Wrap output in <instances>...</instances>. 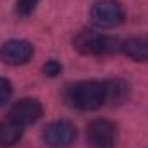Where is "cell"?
Instances as JSON below:
<instances>
[{"label":"cell","instance_id":"11","mask_svg":"<svg viewBox=\"0 0 148 148\" xmlns=\"http://www.w3.org/2000/svg\"><path fill=\"white\" fill-rule=\"evenodd\" d=\"M40 0H17V14L19 16H29L36 9Z\"/></svg>","mask_w":148,"mask_h":148},{"label":"cell","instance_id":"9","mask_svg":"<svg viewBox=\"0 0 148 148\" xmlns=\"http://www.w3.org/2000/svg\"><path fill=\"white\" fill-rule=\"evenodd\" d=\"M23 136V126L12 119L0 121V147H12Z\"/></svg>","mask_w":148,"mask_h":148},{"label":"cell","instance_id":"5","mask_svg":"<svg viewBox=\"0 0 148 148\" xmlns=\"http://www.w3.org/2000/svg\"><path fill=\"white\" fill-rule=\"evenodd\" d=\"M76 140V127L67 121H55L43 131V141L50 148H67Z\"/></svg>","mask_w":148,"mask_h":148},{"label":"cell","instance_id":"12","mask_svg":"<svg viewBox=\"0 0 148 148\" xmlns=\"http://www.w3.org/2000/svg\"><path fill=\"white\" fill-rule=\"evenodd\" d=\"M10 95H12V84L5 77H0V107L5 102H9Z\"/></svg>","mask_w":148,"mask_h":148},{"label":"cell","instance_id":"7","mask_svg":"<svg viewBox=\"0 0 148 148\" xmlns=\"http://www.w3.org/2000/svg\"><path fill=\"white\" fill-rule=\"evenodd\" d=\"M43 114L41 103L35 98H23L19 102H16L10 109V119L16 121L21 126H28L36 122Z\"/></svg>","mask_w":148,"mask_h":148},{"label":"cell","instance_id":"10","mask_svg":"<svg viewBox=\"0 0 148 148\" xmlns=\"http://www.w3.org/2000/svg\"><path fill=\"white\" fill-rule=\"evenodd\" d=\"M105 91H107V102H114V103H121L126 97H127V84L124 81L119 79H112L105 83Z\"/></svg>","mask_w":148,"mask_h":148},{"label":"cell","instance_id":"13","mask_svg":"<svg viewBox=\"0 0 148 148\" xmlns=\"http://www.w3.org/2000/svg\"><path fill=\"white\" fill-rule=\"evenodd\" d=\"M60 71H62V66L57 60H48L43 67V73L47 76H50V77H55L57 74H60Z\"/></svg>","mask_w":148,"mask_h":148},{"label":"cell","instance_id":"3","mask_svg":"<svg viewBox=\"0 0 148 148\" xmlns=\"http://www.w3.org/2000/svg\"><path fill=\"white\" fill-rule=\"evenodd\" d=\"M90 17L97 28L109 29L119 26L124 21V9L115 0H100L91 7Z\"/></svg>","mask_w":148,"mask_h":148},{"label":"cell","instance_id":"2","mask_svg":"<svg viewBox=\"0 0 148 148\" xmlns=\"http://www.w3.org/2000/svg\"><path fill=\"white\" fill-rule=\"evenodd\" d=\"M122 41L95 31H81L74 38V48L84 55H112L121 50Z\"/></svg>","mask_w":148,"mask_h":148},{"label":"cell","instance_id":"8","mask_svg":"<svg viewBox=\"0 0 148 148\" xmlns=\"http://www.w3.org/2000/svg\"><path fill=\"white\" fill-rule=\"evenodd\" d=\"M121 50L136 62H148V36H133L122 41Z\"/></svg>","mask_w":148,"mask_h":148},{"label":"cell","instance_id":"6","mask_svg":"<svg viewBox=\"0 0 148 148\" xmlns=\"http://www.w3.org/2000/svg\"><path fill=\"white\" fill-rule=\"evenodd\" d=\"M33 55V47L26 40H9L0 47V60L9 66L26 64Z\"/></svg>","mask_w":148,"mask_h":148},{"label":"cell","instance_id":"1","mask_svg":"<svg viewBox=\"0 0 148 148\" xmlns=\"http://www.w3.org/2000/svg\"><path fill=\"white\" fill-rule=\"evenodd\" d=\"M66 102L77 110H97L107 102L105 83L81 81L66 90Z\"/></svg>","mask_w":148,"mask_h":148},{"label":"cell","instance_id":"4","mask_svg":"<svg viewBox=\"0 0 148 148\" xmlns=\"http://www.w3.org/2000/svg\"><path fill=\"white\" fill-rule=\"evenodd\" d=\"M86 140L93 148H112L117 140V127L107 119H97L88 126Z\"/></svg>","mask_w":148,"mask_h":148}]
</instances>
